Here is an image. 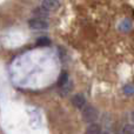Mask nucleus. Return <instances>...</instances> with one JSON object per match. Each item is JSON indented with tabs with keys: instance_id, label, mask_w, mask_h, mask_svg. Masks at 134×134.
I'll use <instances>...</instances> for the list:
<instances>
[{
	"instance_id": "f257e3e1",
	"label": "nucleus",
	"mask_w": 134,
	"mask_h": 134,
	"mask_svg": "<svg viewBox=\"0 0 134 134\" xmlns=\"http://www.w3.org/2000/svg\"><path fill=\"white\" fill-rule=\"evenodd\" d=\"M82 119L85 122H88L91 125V124H94L95 121H97L98 119V111L95 107H93L92 105H87V106H85L82 108Z\"/></svg>"
},
{
	"instance_id": "f03ea898",
	"label": "nucleus",
	"mask_w": 134,
	"mask_h": 134,
	"mask_svg": "<svg viewBox=\"0 0 134 134\" xmlns=\"http://www.w3.org/2000/svg\"><path fill=\"white\" fill-rule=\"evenodd\" d=\"M28 26L32 30L41 31V30H47L48 28V23L46 21V19H40V18H32L28 20Z\"/></svg>"
},
{
	"instance_id": "7ed1b4c3",
	"label": "nucleus",
	"mask_w": 134,
	"mask_h": 134,
	"mask_svg": "<svg viewBox=\"0 0 134 134\" xmlns=\"http://www.w3.org/2000/svg\"><path fill=\"white\" fill-rule=\"evenodd\" d=\"M72 104H73L74 107H76V108H83V107L86 106V98L83 97L82 94H80V93H76V94H74L73 97H72L71 99Z\"/></svg>"
},
{
	"instance_id": "20e7f679",
	"label": "nucleus",
	"mask_w": 134,
	"mask_h": 134,
	"mask_svg": "<svg viewBox=\"0 0 134 134\" xmlns=\"http://www.w3.org/2000/svg\"><path fill=\"white\" fill-rule=\"evenodd\" d=\"M59 2L55 1V0H45V1L41 2V5L40 6L42 7V8H45L46 11H53V9H55L57 7H59Z\"/></svg>"
},
{
	"instance_id": "39448f33",
	"label": "nucleus",
	"mask_w": 134,
	"mask_h": 134,
	"mask_svg": "<svg viewBox=\"0 0 134 134\" xmlns=\"http://www.w3.org/2000/svg\"><path fill=\"white\" fill-rule=\"evenodd\" d=\"M101 126L99 124H91L88 125V127L86 128L85 134H100L101 133Z\"/></svg>"
},
{
	"instance_id": "423d86ee",
	"label": "nucleus",
	"mask_w": 134,
	"mask_h": 134,
	"mask_svg": "<svg viewBox=\"0 0 134 134\" xmlns=\"http://www.w3.org/2000/svg\"><path fill=\"white\" fill-rule=\"evenodd\" d=\"M33 14L35 15V18H40V19H45L46 16H48V11H46L45 8H42L41 6L35 7L33 9Z\"/></svg>"
},
{
	"instance_id": "0eeeda50",
	"label": "nucleus",
	"mask_w": 134,
	"mask_h": 134,
	"mask_svg": "<svg viewBox=\"0 0 134 134\" xmlns=\"http://www.w3.org/2000/svg\"><path fill=\"white\" fill-rule=\"evenodd\" d=\"M69 81V78H68V73H67L66 71H63L60 73V75H59V80H58V85L59 87H63V86H65L67 82Z\"/></svg>"
},
{
	"instance_id": "6e6552de",
	"label": "nucleus",
	"mask_w": 134,
	"mask_h": 134,
	"mask_svg": "<svg viewBox=\"0 0 134 134\" xmlns=\"http://www.w3.org/2000/svg\"><path fill=\"white\" fill-rule=\"evenodd\" d=\"M51 45V40L46 37H41L37 40V46L38 47H46Z\"/></svg>"
},
{
	"instance_id": "1a4fd4ad",
	"label": "nucleus",
	"mask_w": 134,
	"mask_h": 134,
	"mask_svg": "<svg viewBox=\"0 0 134 134\" xmlns=\"http://www.w3.org/2000/svg\"><path fill=\"white\" fill-rule=\"evenodd\" d=\"M121 134H134V126L128 124V125H125L122 128V133Z\"/></svg>"
},
{
	"instance_id": "9d476101",
	"label": "nucleus",
	"mask_w": 134,
	"mask_h": 134,
	"mask_svg": "<svg viewBox=\"0 0 134 134\" xmlns=\"http://www.w3.org/2000/svg\"><path fill=\"white\" fill-rule=\"evenodd\" d=\"M124 92L126 94H134V85H127L124 88Z\"/></svg>"
},
{
	"instance_id": "9b49d317",
	"label": "nucleus",
	"mask_w": 134,
	"mask_h": 134,
	"mask_svg": "<svg viewBox=\"0 0 134 134\" xmlns=\"http://www.w3.org/2000/svg\"><path fill=\"white\" fill-rule=\"evenodd\" d=\"M100 134H108V133H107V131H101V133Z\"/></svg>"
},
{
	"instance_id": "f8f14e48",
	"label": "nucleus",
	"mask_w": 134,
	"mask_h": 134,
	"mask_svg": "<svg viewBox=\"0 0 134 134\" xmlns=\"http://www.w3.org/2000/svg\"><path fill=\"white\" fill-rule=\"evenodd\" d=\"M132 120H133V122H134V112L132 113Z\"/></svg>"
}]
</instances>
